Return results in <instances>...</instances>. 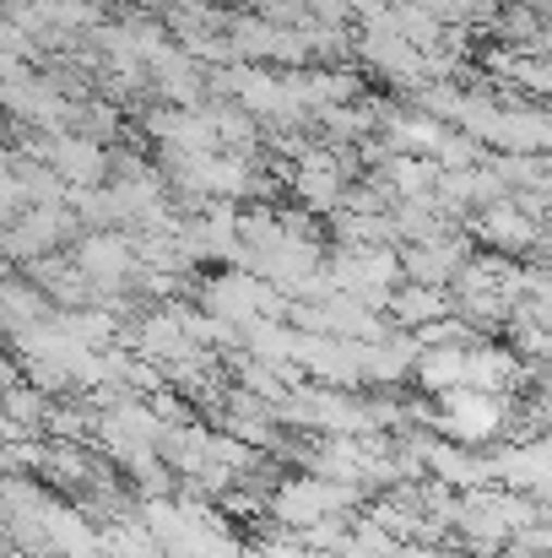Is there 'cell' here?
<instances>
[{
  "label": "cell",
  "instance_id": "1",
  "mask_svg": "<svg viewBox=\"0 0 552 558\" xmlns=\"http://www.w3.org/2000/svg\"><path fill=\"white\" fill-rule=\"evenodd\" d=\"M499 423H504V412H499V396H493V390L466 385V390H450V396H444V428H450L455 439H466V445L493 439Z\"/></svg>",
  "mask_w": 552,
  "mask_h": 558
},
{
  "label": "cell",
  "instance_id": "2",
  "mask_svg": "<svg viewBox=\"0 0 552 558\" xmlns=\"http://www.w3.org/2000/svg\"><path fill=\"white\" fill-rule=\"evenodd\" d=\"M82 277L114 288L120 277H131V244H120V239H87L82 244Z\"/></svg>",
  "mask_w": 552,
  "mask_h": 558
},
{
  "label": "cell",
  "instance_id": "3",
  "mask_svg": "<svg viewBox=\"0 0 552 558\" xmlns=\"http://www.w3.org/2000/svg\"><path fill=\"white\" fill-rule=\"evenodd\" d=\"M417 369H422V385H428V390L450 396V390H461V385H466V353L444 348V353H428V359H417Z\"/></svg>",
  "mask_w": 552,
  "mask_h": 558
},
{
  "label": "cell",
  "instance_id": "4",
  "mask_svg": "<svg viewBox=\"0 0 552 558\" xmlns=\"http://www.w3.org/2000/svg\"><path fill=\"white\" fill-rule=\"evenodd\" d=\"M54 169L82 185V180H98V174H103V153H98L93 142H60V147H54Z\"/></svg>",
  "mask_w": 552,
  "mask_h": 558
},
{
  "label": "cell",
  "instance_id": "5",
  "mask_svg": "<svg viewBox=\"0 0 552 558\" xmlns=\"http://www.w3.org/2000/svg\"><path fill=\"white\" fill-rule=\"evenodd\" d=\"M482 233H488V239H499V244H510V250H526V244L537 239V228H531L515 206H504V201L482 217Z\"/></svg>",
  "mask_w": 552,
  "mask_h": 558
}]
</instances>
